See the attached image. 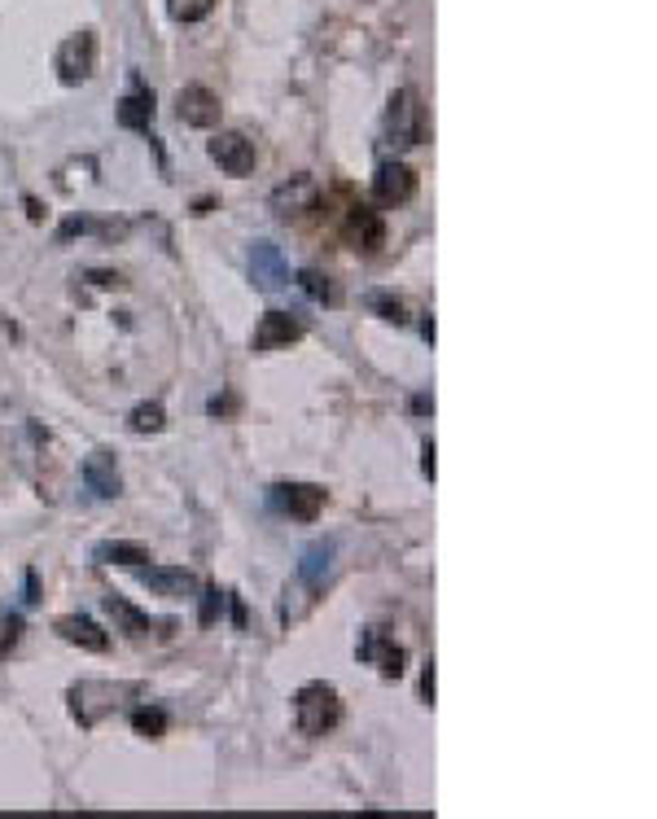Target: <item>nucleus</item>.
<instances>
[{
	"label": "nucleus",
	"mask_w": 657,
	"mask_h": 819,
	"mask_svg": "<svg viewBox=\"0 0 657 819\" xmlns=\"http://www.w3.org/2000/svg\"><path fill=\"white\" fill-rule=\"evenodd\" d=\"M71 697V714L79 728H97L106 714H114L123 701L145 697V684H110V679H79V684L66 692Z\"/></svg>",
	"instance_id": "nucleus-1"
},
{
	"label": "nucleus",
	"mask_w": 657,
	"mask_h": 819,
	"mask_svg": "<svg viewBox=\"0 0 657 819\" xmlns=\"http://www.w3.org/2000/svg\"><path fill=\"white\" fill-rule=\"evenodd\" d=\"M294 723L303 736H329L333 728L342 723V692L325 684V679H311V684H303L294 692Z\"/></svg>",
	"instance_id": "nucleus-2"
},
{
	"label": "nucleus",
	"mask_w": 657,
	"mask_h": 819,
	"mask_svg": "<svg viewBox=\"0 0 657 819\" xmlns=\"http://www.w3.org/2000/svg\"><path fill=\"white\" fill-rule=\"evenodd\" d=\"M386 136L390 145L399 149H412L425 141V110H421V97L417 88H399L390 92V106H386Z\"/></svg>",
	"instance_id": "nucleus-3"
},
{
	"label": "nucleus",
	"mask_w": 657,
	"mask_h": 819,
	"mask_svg": "<svg viewBox=\"0 0 657 819\" xmlns=\"http://www.w3.org/2000/svg\"><path fill=\"white\" fill-rule=\"evenodd\" d=\"M268 500L276 513L294 517V522H316L325 513V487H316V482H276Z\"/></svg>",
	"instance_id": "nucleus-4"
},
{
	"label": "nucleus",
	"mask_w": 657,
	"mask_h": 819,
	"mask_svg": "<svg viewBox=\"0 0 657 819\" xmlns=\"http://www.w3.org/2000/svg\"><path fill=\"white\" fill-rule=\"evenodd\" d=\"M92 71H97V36L92 31L66 36L62 49H57V79L66 88H79L84 79H92Z\"/></svg>",
	"instance_id": "nucleus-5"
},
{
	"label": "nucleus",
	"mask_w": 657,
	"mask_h": 819,
	"mask_svg": "<svg viewBox=\"0 0 657 819\" xmlns=\"http://www.w3.org/2000/svg\"><path fill=\"white\" fill-rule=\"evenodd\" d=\"M206 154H211V163L224 171V176H250L255 171V141H246L241 132H215L211 145H206Z\"/></svg>",
	"instance_id": "nucleus-6"
},
{
	"label": "nucleus",
	"mask_w": 657,
	"mask_h": 819,
	"mask_svg": "<svg viewBox=\"0 0 657 819\" xmlns=\"http://www.w3.org/2000/svg\"><path fill=\"white\" fill-rule=\"evenodd\" d=\"M136 583L149 587L154 596H167V601H189V596H198L193 570H180V565H136Z\"/></svg>",
	"instance_id": "nucleus-7"
},
{
	"label": "nucleus",
	"mask_w": 657,
	"mask_h": 819,
	"mask_svg": "<svg viewBox=\"0 0 657 819\" xmlns=\"http://www.w3.org/2000/svg\"><path fill=\"white\" fill-rule=\"evenodd\" d=\"M303 338H307V325L294 311H263V320L255 329V351H285V346H294Z\"/></svg>",
	"instance_id": "nucleus-8"
},
{
	"label": "nucleus",
	"mask_w": 657,
	"mask_h": 819,
	"mask_svg": "<svg viewBox=\"0 0 657 819\" xmlns=\"http://www.w3.org/2000/svg\"><path fill=\"white\" fill-rule=\"evenodd\" d=\"M316 202H320V184L311 176H290L285 184H276L272 198H268V206L281 219H298V215L316 211Z\"/></svg>",
	"instance_id": "nucleus-9"
},
{
	"label": "nucleus",
	"mask_w": 657,
	"mask_h": 819,
	"mask_svg": "<svg viewBox=\"0 0 657 819\" xmlns=\"http://www.w3.org/2000/svg\"><path fill=\"white\" fill-rule=\"evenodd\" d=\"M373 198L382 206H403L417 198V171L408 163H382L373 176Z\"/></svg>",
	"instance_id": "nucleus-10"
},
{
	"label": "nucleus",
	"mask_w": 657,
	"mask_h": 819,
	"mask_svg": "<svg viewBox=\"0 0 657 819\" xmlns=\"http://www.w3.org/2000/svg\"><path fill=\"white\" fill-rule=\"evenodd\" d=\"M250 281L268 294L290 285V263L281 259V246H272V241H255L250 246Z\"/></svg>",
	"instance_id": "nucleus-11"
},
{
	"label": "nucleus",
	"mask_w": 657,
	"mask_h": 819,
	"mask_svg": "<svg viewBox=\"0 0 657 819\" xmlns=\"http://www.w3.org/2000/svg\"><path fill=\"white\" fill-rule=\"evenodd\" d=\"M219 97L211 88H202V84H189V88H180V97H176V114H180V123L184 128H215L219 123Z\"/></svg>",
	"instance_id": "nucleus-12"
},
{
	"label": "nucleus",
	"mask_w": 657,
	"mask_h": 819,
	"mask_svg": "<svg viewBox=\"0 0 657 819\" xmlns=\"http://www.w3.org/2000/svg\"><path fill=\"white\" fill-rule=\"evenodd\" d=\"M360 657H364V662H373L382 679H403V671H408V666H403V662H408V653H403L399 644L390 640L386 631H377V627H373V631H364Z\"/></svg>",
	"instance_id": "nucleus-13"
},
{
	"label": "nucleus",
	"mask_w": 657,
	"mask_h": 819,
	"mask_svg": "<svg viewBox=\"0 0 657 819\" xmlns=\"http://www.w3.org/2000/svg\"><path fill=\"white\" fill-rule=\"evenodd\" d=\"M84 487L97 495V500H114L123 491V478H119V460H114L110 447H97L88 460H84Z\"/></svg>",
	"instance_id": "nucleus-14"
},
{
	"label": "nucleus",
	"mask_w": 657,
	"mask_h": 819,
	"mask_svg": "<svg viewBox=\"0 0 657 819\" xmlns=\"http://www.w3.org/2000/svg\"><path fill=\"white\" fill-rule=\"evenodd\" d=\"M53 631L62 636L66 644H79L84 653H106L110 649V636L97 627L92 618L84 614H62V618H53Z\"/></svg>",
	"instance_id": "nucleus-15"
},
{
	"label": "nucleus",
	"mask_w": 657,
	"mask_h": 819,
	"mask_svg": "<svg viewBox=\"0 0 657 819\" xmlns=\"http://www.w3.org/2000/svg\"><path fill=\"white\" fill-rule=\"evenodd\" d=\"M347 237L355 250H364V255H377V250L386 246V224L377 211H368V206H351L347 215Z\"/></svg>",
	"instance_id": "nucleus-16"
},
{
	"label": "nucleus",
	"mask_w": 657,
	"mask_h": 819,
	"mask_svg": "<svg viewBox=\"0 0 657 819\" xmlns=\"http://www.w3.org/2000/svg\"><path fill=\"white\" fill-rule=\"evenodd\" d=\"M114 119H119V128H128V132H149V123H154V92L149 88L128 92V97L119 101V110H114Z\"/></svg>",
	"instance_id": "nucleus-17"
},
{
	"label": "nucleus",
	"mask_w": 657,
	"mask_h": 819,
	"mask_svg": "<svg viewBox=\"0 0 657 819\" xmlns=\"http://www.w3.org/2000/svg\"><path fill=\"white\" fill-rule=\"evenodd\" d=\"M329 565H333V539H316V544L303 548V557H298V583L320 587L329 574Z\"/></svg>",
	"instance_id": "nucleus-18"
},
{
	"label": "nucleus",
	"mask_w": 657,
	"mask_h": 819,
	"mask_svg": "<svg viewBox=\"0 0 657 819\" xmlns=\"http://www.w3.org/2000/svg\"><path fill=\"white\" fill-rule=\"evenodd\" d=\"M106 614H110L114 622H119V631H123L128 640H145V636H149V627H154V622H149V618L141 614V609H132L128 601H123V596H106Z\"/></svg>",
	"instance_id": "nucleus-19"
},
{
	"label": "nucleus",
	"mask_w": 657,
	"mask_h": 819,
	"mask_svg": "<svg viewBox=\"0 0 657 819\" xmlns=\"http://www.w3.org/2000/svg\"><path fill=\"white\" fill-rule=\"evenodd\" d=\"M92 561H97V565H132V570H136V565L149 561V552H145L141 544H123V539L114 544V539H110V544H97V548H92Z\"/></svg>",
	"instance_id": "nucleus-20"
},
{
	"label": "nucleus",
	"mask_w": 657,
	"mask_h": 819,
	"mask_svg": "<svg viewBox=\"0 0 657 819\" xmlns=\"http://www.w3.org/2000/svg\"><path fill=\"white\" fill-rule=\"evenodd\" d=\"M294 285H298V290H303V294L311 298V303H325V307L338 303V285H333V281H329V276L320 272V268H303V272L294 276Z\"/></svg>",
	"instance_id": "nucleus-21"
},
{
	"label": "nucleus",
	"mask_w": 657,
	"mask_h": 819,
	"mask_svg": "<svg viewBox=\"0 0 657 819\" xmlns=\"http://www.w3.org/2000/svg\"><path fill=\"white\" fill-rule=\"evenodd\" d=\"M167 425V408L158 399H149V403H136L132 408V417H128V430L132 434H158Z\"/></svg>",
	"instance_id": "nucleus-22"
},
{
	"label": "nucleus",
	"mask_w": 657,
	"mask_h": 819,
	"mask_svg": "<svg viewBox=\"0 0 657 819\" xmlns=\"http://www.w3.org/2000/svg\"><path fill=\"white\" fill-rule=\"evenodd\" d=\"M364 307H373L382 320H390V325H408V311H403V303H399L395 294L373 290V294H364Z\"/></svg>",
	"instance_id": "nucleus-23"
},
{
	"label": "nucleus",
	"mask_w": 657,
	"mask_h": 819,
	"mask_svg": "<svg viewBox=\"0 0 657 819\" xmlns=\"http://www.w3.org/2000/svg\"><path fill=\"white\" fill-rule=\"evenodd\" d=\"M132 728L141 732V736H149V741H158V736L167 732V714L158 710V706H141L132 714Z\"/></svg>",
	"instance_id": "nucleus-24"
},
{
	"label": "nucleus",
	"mask_w": 657,
	"mask_h": 819,
	"mask_svg": "<svg viewBox=\"0 0 657 819\" xmlns=\"http://www.w3.org/2000/svg\"><path fill=\"white\" fill-rule=\"evenodd\" d=\"M211 9H215V0H167V14L176 22H202V18H211Z\"/></svg>",
	"instance_id": "nucleus-25"
},
{
	"label": "nucleus",
	"mask_w": 657,
	"mask_h": 819,
	"mask_svg": "<svg viewBox=\"0 0 657 819\" xmlns=\"http://www.w3.org/2000/svg\"><path fill=\"white\" fill-rule=\"evenodd\" d=\"M219 609H224L219 587H202V605H198V622H202V627H211V622L219 618Z\"/></svg>",
	"instance_id": "nucleus-26"
},
{
	"label": "nucleus",
	"mask_w": 657,
	"mask_h": 819,
	"mask_svg": "<svg viewBox=\"0 0 657 819\" xmlns=\"http://www.w3.org/2000/svg\"><path fill=\"white\" fill-rule=\"evenodd\" d=\"M18 636H22V618L14 614V618H5V640H0V657H5L9 649H14Z\"/></svg>",
	"instance_id": "nucleus-27"
},
{
	"label": "nucleus",
	"mask_w": 657,
	"mask_h": 819,
	"mask_svg": "<svg viewBox=\"0 0 657 819\" xmlns=\"http://www.w3.org/2000/svg\"><path fill=\"white\" fill-rule=\"evenodd\" d=\"M421 701L434 706V662H425V671H421Z\"/></svg>",
	"instance_id": "nucleus-28"
},
{
	"label": "nucleus",
	"mask_w": 657,
	"mask_h": 819,
	"mask_svg": "<svg viewBox=\"0 0 657 819\" xmlns=\"http://www.w3.org/2000/svg\"><path fill=\"white\" fill-rule=\"evenodd\" d=\"M421 474L434 482V443L430 438H425V447H421Z\"/></svg>",
	"instance_id": "nucleus-29"
},
{
	"label": "nucleus",
	"mask_w": 657,
	"mask_h": 819,
	"mask_svg": "<svg viewBox=\"0 0 657 819\" xmlns=\"http://www.w3.org/2000/svg\"><path fill=\"white\" fill-rule=\"evenodd\" d=\"M237 403L233 399H211V417H224V412H233Z\"/></svg>",
	"instance_id": "nucleus-30"
},
{
	"label": "nucleus",
	"mask_w": 657,
	"mask_h": 819,
	"mask_svg": "<svg viewBox=\"0 0 657 819\" xmlns=\"http://www.w3.org/2000/svg\"><path fill=\"white\" fill-rule=\"evenodd\" d=\"M40 601V587H36V574H27V605Z\"/></svg>",
	"instance_id": "nucleus-31"
},
{
	"label": "nucleus",
	"mask_w": 657,
	"mask_h": 819,
	"mask_svg": "<svg viewBox=\"0 0 657 819\" xmlns=\"http://www.w3.org/2000/svg\"><path fill=\"white\" fill-rule=\"evenodd\" d=\"M412 408H417V412H434V399H425V395H417V399H412Z\"/></svg>",
	"instance_id": "nucleus-32"
}]
</instances>
